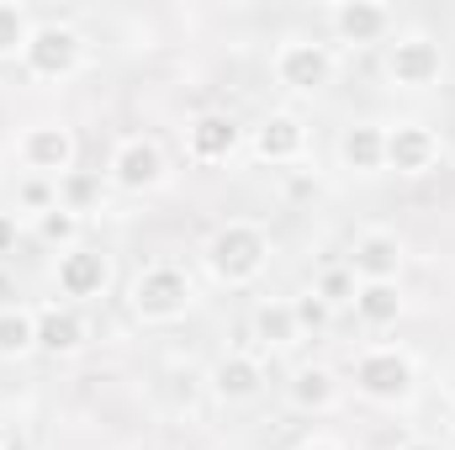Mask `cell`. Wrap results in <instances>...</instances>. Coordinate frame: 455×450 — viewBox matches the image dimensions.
<instances>
[{
    "label": "cell",
    "mask_w": 455,
    "mask_h": 450,
    "mask_svg": "<svg viewBox=\"0 0 455 450\" xmlns=\"http://www.w3.org/2000/svg\"><path fill=\"white\" fill-rule=\"evenodd\" d=\"M397 270H403L397 233H365L349 254V276H360V281H397Z\"/></svg>",
    "instance_id": "8fae6325"
},
{
    "label": "cell",
    "mask_w": 455,
    "mask_h": 450,
    "mask_svg": "<svg viewBox=\"0 0 455 450\" xmlns=\"http://www.w3.org/2000/svg\"><path fill=\"white\" fill-rule=\"evenodd\" d=\"M318 297H323V302H355V276L339 270V265L323 270V276H318Z\"/></svg>",
    "instance_id": "d4e9b609"
},
{
    "label": "cell",
    "mask_w": 455,
    "mask_h": 450,
    "mask_svg": "<svg viewBox=\"0 0 455 450\" xmlns=\"http://www.w3.org/2000/svg\"><path fill=\"white\" fill-rule=\"evenodd\" d=\"M191 302H196V292H191V276L180 265H148L132 281V313L143 324H175Z\"/></svg>",
    "instance_id": "7a4b0ae2"
},
{
    "label": "cell",
    "mask_w": 455,
    "mask_h": 450,
    "mask_svg": "<svg viewBox=\"0 0 455 450\" xmlns=\"http://www.w3.org/2000/svg\"><path fill=\"white\" fill-rule=\"evenodd\" d=\"M334 398H339V382H334V371H323V366H307V371H297V382H291V403H297V408H313V414H323V408H334Z\"/></svg>",
    "instance_id": "ffe728a7"
},
{
    "label": "cell",
    "mask_w": 455,
    "mask_h": 450,
    "mask_svg": "<svg viewBox=\"0 0 455 450\" xmlns=\"http://www.w3.org/2000/svg\"><path fill=\"white\" fill-rule=\"evenodd\" d=\"M291 313H297V329H323V324H329V302H323L318 292L297 297V302H291Z\"/></svg>",
    "instance_id": "4316f807"
},
{
    "label": "cell",
    "mask_w": 455,
    "mask_h": 450,
    "mask_svg": "<svg viewBox=\"0 0 455 450\" xmlns=\"http://www.w3.org/2000/svg\"><path fill=\"white\" fill-rule=\"evenodd\" d=\"M112 181L122 191H148V186H159V181H164V154H159L148 138H127L112 159Z\"/></svg>",
    "instance_id": "9c48e42d"
},
{
    "label": "cell",
    "mask_w": 455,
    "mask_h": 450,
    "mask_svg": "<svg viewBox=\"0 0 455 450\" xmlns=\"http://www.w3.org/2000/svg\"><path fill=\"white\" fill-rule=\"evenodd\" d=\"M334 27H339L344 43H376V37H387L392 11L387 5H371V0H355V5H339L334 11Z\"/></svg>",
    "instance_id": "e0dca14e"
},
{
    "label": "cell",
    "mask_w": 455,
    "mask_h": 450,
    "mask_svg": "<svg viewBox=\"0 0 455 450\" xmlns=\"http://www.w3.org/2000/svg\"><path fill=\"white\" fill-rule=\"evenodd\" d=\"M275 80L286 91H323L334 80V53L323 43H286L275 53Z\"/></svg>",
    "instance_id": "8992f818"
},
{
    "label": "cell",
    "mask_w": 455,
    "mask_h": 450,
    "mask_svg": "<svg viewBox=\"0 0 455 450\" xmlns=\"http://www.w3.org/2000/svg\"><path fill=\"white\" fill-rule=\"evenodd\" d=\"M435 159H440V138L429 127H419V122L387 127V165L397 175H424V170H435Z\"/></svg>",
    "instance_id": "52a82bcc"
},
{
    "label": "cell",
    "mask_w": 455,
    "mask_h": 450,
    "mask_svg": "<svg viewBox=\"0 0 455 450\" xmlns=\"http://www.w3.org/2000/svg\"><path fill=\"white\" fill-rule=\"evenodd\" d=\"M355 387L376 403H403L413 392V360L397 350H365L355 360Z\"/></svg>",
    "instance_id": "277c9868"
},
{
    "label": "cell",
    "mask_w": 455,
    "mask_h": 450,
    "mask_svg": "<svg viewBox=\"0 0 455 450\" xmlns=\"http://www.w3.org/2000/svg\"><path fill=\"white\" fill-rule=\"evenodd\" d=\"M101 197V181L96 175H80V170H69V175H59V207H69L75 218L91 207Z\"/></svg>",
    "instance_id": "7402d4cb"
},
{
    "label": "cell",
    "mask_w": 455,
    "mask_h": 450,
    "mask_svg": "<svg viewBox=\"0 0 455 450\" xmlns=\"http://www.w3.org/2000/svg\"><path fill=\"white\" fill-rule=\"evenodd\" d=\"M265 387V366L254 360V355H223L218 366H212V392L223 398V403H243V398H254Z\"/></svg>",
    "instance_id": "4fadbf2b"
},
{
    "label": "cell",
    "mask_w": 455,
    "mask_h": 450,
    "mask_svg": "<svg viewBox=\"0 0 455 450\" xmlns=\"http://www.w3.org/2000/svg\"><path fill=\"white\" fill-rule=\"evenodd\" d=\"M21 207H32V213H37V218H43V213H48V207H59V186H48V181H43V175H32V181H27V186H21Z\"/></svg>",
    "instance_id": "484cf974"
},
{
    "label": "cell",
    "mask_w": 455,
    "mask_h": 450,
    "mask_svg": "<svg viewBox=\"0 0 455 450\" xmlns=\"http://www.w3.org/2000/svg\"><path fill=\"white\" fill-rule=\"evenodd\" d=\"M265 260H270V238H265V228H254V223H228L207 238V265L228 286L254 281L265 270Z\"/></svg>",
    "instance_id": "6da1fadb"
},
{
    "label": "cell",
    "mask_w": 455,
    "mask_h": 450,
    "mask_svg": "<svg viewBox=\"0 0 455 450\" xmlns=\"http://www.w3.org/2000/svg\"><path fill=\"white\" fill-rule=\"evenodd\" d=\"M27 350H37V313L0 308V360H21Z\"/></svg>",
    "instance_id": "d6986e66"
},
{
    "label": "cell",
    "mask_w": 455,
    "mask_h": 450,
    "mask_svg": "<svg viewBox=\"0 0 455 450\" xmlns=\"http://www.w3.org/2000/svg\"><path fill=\"white\" fill-rule=\"evenodd\" d=\"M80 53H85V43H80V32L64 27V21L32 27V37H27V48H21V59H27V69H32L37 80H64V75H75V69H80Z\"/></svg>",
    "instance_id": "3957f363"
},
{
    "label": "cell",
    "mask_w": 455,
    "mask_h": 450,
    "mask_svg": "<svg viewBox=\"0 0 455 450\" xmlns=\"http://www.w3.org/2000/svg\"><path fill=\"white\" fill-rule=\"evenodd\" d=\"M11 244H16V218H5V213H0V254H5Z\"/></svg>",
    "instance_id": "83f0119b"
},
{
    "label": "cell",
    "mask_w": 455,
    "mask_h": 450,
    "mask_svg": "<svg viewBox=\"0 0 455 450\" xmlns=\"http://www.w3.org/2000/svg\"><path fill=\"white\" fill-rule=\"evenodd\" d=\"M233 149H238V122L233 117H196L191 122V159L218 165Z\"/></svg>",
    "instance_id": "2e32d148"
},
{
    "label": "cell",
    "mask_w": 455,
    "mask_h": 450,
    "mask_svg": "<svg viewBox=\"0 0 455 450\" xmlns=\"http://www.w3.org/2000/svg\"><path fill=\"white\" fill-rule=\"evenodd\" d=\"M0 450H5V435H0Z\"/></svg>",
    "instance_id": "4dcf8cb0"
},
{
    "label": "cell",
    "mask_w": 455,
    "mask_h": 450,
    "mask_svg": "<svg viewBox=\"0 0 455 450\" xmlns=\"http://www.w3.org/2000/svg\"><path fill=\"white\" fill-rule=\"evenodd\" d=\"M397 313H403L397 281H360V286H355V318H360V324L387 329V324H397Z\"/></svg>",
    "instance_id": "9a60e30c"
},
{
    "label": "cell",
    "mask_w": 455,
    "mask_h": 450,
    "mask_svg": "<svg viewBox=\"0 0 455 450\" xmlns=\"http://www.w3.org/2000/svg\"><path fill=\"white\" fill-rule=\"evenodd\" d=\"M339 154H344V165H349V170L371 175V170H381V165H387V133H381V127H371V122H355V127L344 133Z\"/></svg>",
    "instance_id": "ac0fdd59"
},
{
    "label": "cell",
    "mask_w": 455,
    "mask_h": 450,
    "mask_svg": "<svg viewBox=\"0 0 455 450\" xmlns=\"http://www.w3.org/2000/svg\"><path fill=\"white\" fill-rule=\"evenodd\" d=\"M302 149H307V127H302V117H291V112L265 117L259 133H254V154L270 159V165H291Z\"/></svg>",
    "instance_id": "7c38bea8"
},
{
    "label": "cell",
    "mask_w": 455,
    "mask_h": 450,
    "mask_svg": "<svg viewBox=\"0 0 455 450\" xmlns=\"http://www.w3.org/2000/svg\"><path fill=\"white\" fill-rule=\"evenodd\" d=\"M37 233H43V244H59V249H75V238H80V218H75L69 207H48V213L37 218Z\"/></svg>",
    "instance_id": "603a6c76"
},
{
    "label": "cell",
    "mask_w": 455,
    "mask_h": 450,
    "mask_svg": "<svg viewBox=\"0 0 455 450\" xmlns=\"http://www.w3.org/2000/svg\"><path fill=\"white\" fill-rule=\"evenodd\" d=\"M254 334L265 339V344H275V350H281V344H297V334H302V329H297L291 302H265V308L254 313Z\"/></svg>",
    "instance_id": "44dd1931"
},
{
    "label": "cell",
    "mask_w": 455,
    "mask_h": 450,
    "mask_svg": "<svg viewBox=\"0 0 455 450\" xmlns=\"http://www.w3.org/2000/svg\"><path fill=\"white\" fill-rule=\"evenodd\" d=\"M27 37H32L27 11H21V5H11V0H0V59H5V53H16V48H27Z\"/></svg>",
    "instance_id": "cb8c5ba5"
},
{
    "label": "cell",
    "mask_w": 455,
    "mask_h": 450,
    "mask_svg": "<svg viewBox=\"0 0 455 450\" xmlns=\"http://www.w3.org/2000/svg\"><path fill=\"white\" fill-rule=\"evenodd\" d=\"M403 450H445V446H435V440H413V446H403Z\"/></svg>",
    "instance_id": "f546056e"
},
{
    "label": "cell",
    "mask_w": 455,
    "mask_h": 450,
    "mask_svg": "<svg viewBox=\"0 0 455 450\" xmlns=\"http://www.w3.org/2000/svg\"><path fill=\"white\" fill-rule=\"evenodd\" d=\"M297 450H339V446H329V440H307V446H297Z\"/></svg>",
    "instance_id": "f1b7e54d"
},
{
    "label": "cell",
    "mask_w": 455,
    "mask_h": 450,
    "mask_svg": "<svg viewBox=\"0 0 455 450\" xmlns=\"http://www.w3.org/2000/svg\"><path fill=\"white\" fill-rule=\"evenodd\" d=\"M107 281H112V265H107L101 249H80V244H75V249L59 254V292H64V297H75V302L101 297Z\"/></svg>",
    "instance_id": "ba28073f"
},
{
    "label": "cell",
    "mask_w": 455,
    "mask_h": 450,
    "mask_svg": "<svg viewBox=\"0 0 455 450\" xmlns=\"http://www.w3.org/2000/svg\"><path fill=\"white\" fill-rule=\"evenodd\" d=\"M21 159L43 175H69L75 165V133L69 127H32L21 138Z\"/></svg>",
    "instance_id": "30bf717a"
},
{
    "label": "cell",
    "mask_w": 455,
    "mask_h": 450,
    "mask_svg": "<svg viewBox=\"0 0 455 450\" xmlns=\"http://www.w3.org/2000/svg\"><path fill=\"white\" fill-rule=\"evenodd\" d=\"M85 344V318L75 308H43L37 313V350L48 355H75Z\"/></svg>",
    "instance_id": "5bb4252c"
},
{
    "label": "cell",
    "mask_w": 455,
    "mask_h": 450,
    "mask_svg": "<svg viewBox=\"0 0 455 450\" xmlns=\"http://www.w3.org/2000/svg\"><path fill=\"white\" fill-rule=\"evenodd\" d=\"M440 69H445V59H440V43H435V37L413 32V37H397V43H392L387 75H392L397 85L424 91V85H435V80H440Z\"/></svg>",
    "instance_id": "5b68a950"
}]
</instances>
